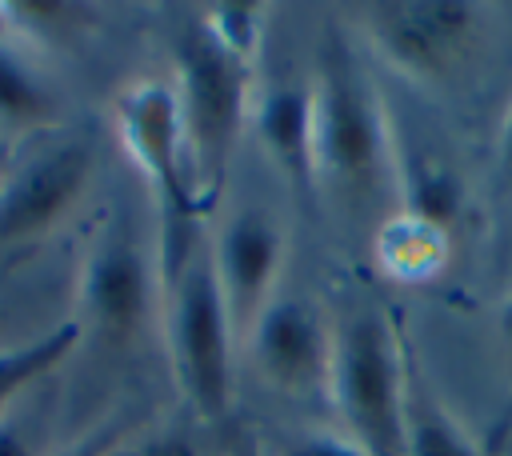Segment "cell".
I'll return each instance as SVG.
<instances>
[{
    "instance_id": "cell-21",
    "label": "cell",
    "mask_w": 512,
    "mask_h": 456,
    "mask_svg": "<svg viewBox=\"0 0 512 456\" xmlns=\"http://www.w3.org/2000/svg\"><path fill=\"white\" fill-rule=\"evenodd\" d=\"M496 164H500L504 180L512 184V100H508V108L500 116V128H496Z\"/></svg>"
},
{
    "instance_id": "cell-3",
    "label": "cell",
    "mask_w": 512,
    "mask_h": 456,
    "mask_svg": "<svg viewBox=\"0 0 512 456\" xmlns=\"http://www.w3.org/2000/svg\"><path fill=\"white\" fill-rule=\"evenodd\" d=\"M408 388L404 348L384 312L356 308L336 320L324 396L368 456H408Z\"/></svg>"
},
{
    "instance_id": "cell-1",
    "label": "cell",
    "mask_w": 512,
    "mask_h": 456,
    "mask_svg": "<svg viewBox=\"0 0 512 456\" xmlns=\"http://www.w3.org/2000/svg\"><path fill=\"white\" fill-rule=\"evenodd\" d=\"M308 84L316 192H328L344 204H368L392 176V128L380 92L336 28L324 32Z\"/></svg>"
},
{
    "instance_id": "cell-11",
    "label": "cell",
    "mask_w": 512,
    "mask_h": 456,
    "mask_svg": "<svg viewBox=\"0 0 512 456\" xmlns=\"http://www.w3.org/2000/svg\"><path fill=\"white\" fill-rule=\"evenodd\" d=\"M248 128L256 132L264 156L300 196H316V152H312V84L308 76H280L252 92Z\"/></svg>"
},
{
    "instance_id": "cell-10",
    "label": "cell",
    "mask_w": 512,
    "mask_h": 456,
    "mask_svg": "<svg viewBox=\"0 0 512 456\" xmlns=\"http://www.w3.org/2000/svg\"><path fill=\"white\" fill-rule=\"evenodd\" d=\"M208 256L216 268V284H220L232 332L244 344L256 316L280 292V272L288 260L284 228L268 208H240L236 216H228Z\"/></svg>"
},
{
    "instance_id": "cell-6",
    "label": "cell",
    "mask_w": 512,
    "mask_h": 456,
    "mask_svg": "<svg viewBox=\"0 0 512 456\" xmlns=\"http://www.w3.org/2000/svg\"><path fill=\"white\" fill-rule=\"evenodd\" d=\"M160 272L144 256V240L124 212H112L92 232L76 268V324L104 344H132L152 312Z\"/></svg>"
},
{
    "instance_id": "cell-13",
    "label": "cell",
    "mask_w": 512,
    "mask_h": 456,
    "mask_svg": "<svg viewBox=\"0 0 512 456\" xmlns=\"http://www.w3.org/2000/svg\"><path fill=\"white\" fill-rule=\"evenodd\" d=\"M80 336H84V328H80L76 320H64V324H56V328H48V332L24 340V344L0 348V416L12 412L16 400H20L32 384H40L52 368H60V364L76 352Z\"/></svg>"
},
{
    "instance_id": "cell-5",
    "label": "cell",
    "mask_w": 512,
    "mask_h": 456,
    "mask_svg": "<svg viewBox=\"0 0 512 456\" xmlns=\"http://www.w3.org/2000/svg\"><path fill=\"white\" fill-rule=\"evenodd\" d=\"M164 300H168L164 328H168L172 376L200 420L224 424L236 400L232 356L240 340L232 332L208 248H196V256L164 288Z\"/></svg>"
},
{
    "instance_id": "cell-12",
    "label": "cell",
    "mask_w": 512,
    "mask_h": 456,
    "mask_svg": "<svg viewBox=\"0 0 512 456\" xmlns=\"http://www.w3.org/2000/svg\"><path fill=\"white\" fill-rule=\"evenodd\" d=\"M372 252H376V264L392 280H400V284H424V280L440 276V268L448 264L452 232L444 224L428 220V216H416L408 208H396V212H388L376 224Z\"/></svg>"
},
{
    "instance_id": "cell-9",
    "label": "cell",
    "mask_w": 512,
    "mask_h": 456,
    "mask_svg": "<svg viewBox=\"0 0 512 456\" xmlns=\"http://www.w3.org/2000/svg\"><path fill=\"white\" fill-rule=\"evenodd\" d=\"M336 324L304 292H276L244 336V352L264 384L304 396L328 388Z\"/></svg>"
},
{
    "instance_id": "cell-8",
    "label": "cell",
    "mask_w": 512,
    "mask_h": 456,
    "mask_svg": "<svg viewBox=\"0 0 512 456\" xmlns=\"http://www.w3.org/2000/svg\"><path fill=\"white\" fill-rule=\"evenodd\" d=\"M96 156L84 136H56L28 148L0 172V248L52 232L84 196Z\"/></svg>"
},
{
    "instance_id": "cell-16",
    "label": "cell",
    "mask_w": 512,
    "mask_h": 456,
    "mask_svg": "<svg viewBox=\"0 0 512 456\" xmlns=\"http://www.w3.org/2000/svg\"><path fill=\"white\" fill-rule=\"evenodd\" d=\"M408 456H488L484 444L444 408L408 388Z\"/></svg>"
},
{
    "instance_id": "cell-7",
    "label": "cell",
    "mask_w": 512,
    "mask_h": 456,
    "mask_svg": "<svg viewBox=\"0 0 512 456\" xmlns=\"http://www.w3.org/2000/svg\"><path fill=\"white\" fill-rule=\"evenodd\" d=\"M484 8L468 0H380L360 8L372 52L408 80L448 76L476 44Z\"/></svg>"
},
{
    "instance_id": "cell-22",
    "label": "cell",
    "mask_w": 512,
    "mask_h": 456,
    "mask_svg": "<svg viewBox=\"0 0 512 456\" xmlns=\"http://www.w3.org/2000/svg\"><path fill=\"white\" fill-rule=\"evenodd\" d=\"M496 332H500V340H504V348L512 356V292L500 296V304H496Z\"/></svg>"
},
{
    "instance_id": "cell-15",
    "label": "cell",
    "mask_w": 512,
    "mask_h": 456,
    "mask_svg": "<svg viewBox=\"0 0 512 456\" xmlns=\"http://www.w3.org/2000/svg\"><path fill=\"white\" fill-rule=\"evenodd\" d=\"M268 4H252V0H224V4H208L196 20V28L232 60H240L244 68L256 72L260 52H264V36H268Z\"/></svg>"
},
{
    "instance_id": "cell-18",
    "label": "cell",
    "mask_w": 512,
    "mask_h": 456,
    "mask_svg": "<svg viewBox=\"0 0 512 456\" xmlns=\"http://www.w3.org/2000/svg\"><path fill=\"white\" fill-rule=\"evenodd\" d=\"M108 456H196V448L184 436L164 432V436H148V440H136V444H116Z\"/></svg>"
},
{
    "instance_id": "cell-19",
    "label": "cell",
    "mask_w": 512,
    "mask_h": 456,
    "mask_svg": "<svg viewBox=\"0 0 512 456\" xmlns=\"http://www.w3.org/2000/svg\"><path fill=\"white\" fill-rule=\"evenodd\" d=\"M0 456H40L36 440H32V428L16 408L0 416Z\"/></svg>"
},
{
    "instance_id": "cell-2",
    "label": "cell",
    "mask_w": 512,
    "mask_h": 456,
    "mask_svg": "<svg viewBox=\"0 0 512 456\" xmlns=\"http://www.w3.org/2000/svg\"><path fill=\"white\" fill-rule=\"evenodd\" d=\"M116 132L132 164L140 168L156 212H160V288H168L180 268L196 256V228L208 216L196 168L188 156V136L180 120V100L168 80H132L116 96Z\"/></svg>"
},
{
    "instance_id": "cell-20",
    "label": "cell",
    "mask_w": 512,
    "mask_h": 456,
    "mask_svg": "<svg viewBox=\"0 0 512 456\" xmlns=\"http://www.w3.org/2000/svg\"><path fill=\"white\" fill-rule=\"evenodd\" d=\"M116 444H120V428H116V424H104V428H96V432L72 440L68 448H60L56 456H108Z\"/></svg>"
},
{
    "instance_id": "cell-17",
    "label": "cell",
    "mask_w": 512,
    "mask_h": 456,
    "mask_svg": "<svg viewBox=\"0 0 512 456\" xmlns=\"http://www.w3.org/2000/svg\"><path fill=\"white\" fill-rule=\"evenodd\" d=\"M276 456H368L348 432H296L276 448Z\"/></svg>"
},
{
    "instance_id": "cell-14",
    "label": "cell",
    "mask_w": 512,
    "mask_h": 456,
    "mask_svg": "<svg viewBox=\"0 0 512 456\" xmlns=\"http://www.w3.org/2000/svg\"><path fill=\"white\" fill-rule=\"evenodd\" d=\"M52 92L36 76V68L0 40V124L12 132H32L52 120Z\"/></svg>"
},
{
    "instance_id": "cell-23",
    "label": "cell",
    "mask_w": 512,
    "mask_h": 456,
    "mask_svg": "<svg viewBox=\"0 0 512 456\" xmlns=\"http://www.w3.org/2000/svg\"><path fill=\"white\" fill-rule=\"evenodd\" d=\"M232 456H260V452H256L252 444H236V448H232Z\"/></svg>"
},
{
    "instance_id": "cell-4",
    "label": "cell",
    "mask_w": 512,
    "mask_h": 456,
    "mask_svg": "<svg viewBox=\"0 0 512 456\" xmlns=\"http://www.w3.org/2000/svg\"><path fill=\"white\" fill-rule=\"evenodd\" d=\"M252 68L220 52L196 24L180 36L176 44V100H180V120L188 136V156L196 168V188L204 208L212 212L224 180L232 152L248 128L252 116Z\"/></svg>"
}]
</instances>
